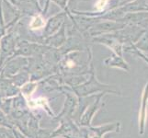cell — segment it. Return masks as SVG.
<instances>
[{"mask_svg": "<svg viewBox=\"0 0 148 138\" xmlns=\"http://www.w3.org/2000/svg\"><path fill=\"white\" fill-rule=\"evenodd\" d=\"M50 1H53V2H54L56 5H58V6L62 8L63 10H65V9H67L68 8V5H67V3H68V1L69 0H50Z\"/></svg>", "mask_w": 148, "mask_h": 138, "instance_id": "obj_3", "label": "cell"}, {"mask_svg": "<svg viewBox=\"0 0 148 138\" xmlns=\"http://www.w3.org/2000/svg\"><path fill=\"white\" fill-rule=\"evenodd\" d=\"M110 0H99L98 2H97L96 4V8L98 10H102V9H104L105 7L108 5Z\"/></svg>", "mask_w": 148, "mask_h": 138, "instance_id": "obj_4", "label": "cell"}, {"mask_svg": "<svg viewBox=\"0 0 148 138\" xmlns=\"http://www.w3.org/2000/svg\"><path fill=\"white\" fill-rule=\"evenodd\" d=\"M69 8L64 10L62 12H59L57 14L53 15V16L50 17L45 23V26L43 29V33L45 36H52L53 33L62 28V26L64 24V21L66 18H67Z\"/></svg>", "mask_w": 148, "mask_h": 138, "instance_id": "obj_1", "label": "cell"}, {"mask_svg": "<svg viewBox=\"0 0 148 138\" xmlns=\"http://www.w3.org/2000/svg\"><path fill=\"white\" fill-rule=\"evenodd\" d=\"M45 23H46L45 16H43L42 13H39V14L29 17L27 28L29 29V30H32V32H34V30H43Z\"/></svg>", "mask_w": 148, "mask_h": 138, "instance_id": "obj_2", "label": "cell"}]
</instances>
